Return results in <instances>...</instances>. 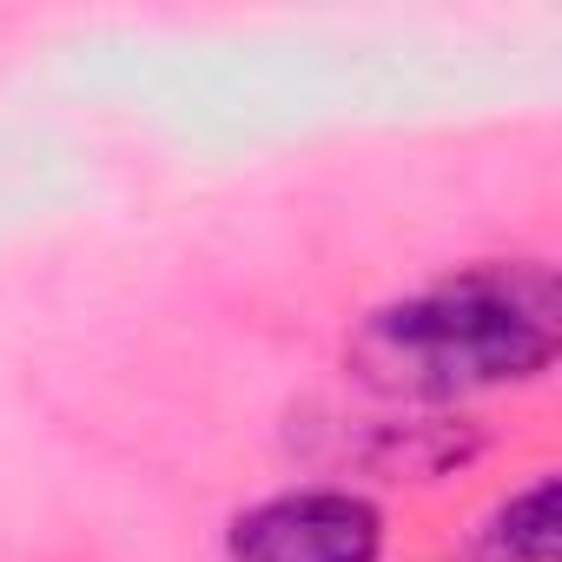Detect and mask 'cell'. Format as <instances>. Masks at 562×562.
I'll use <instances>...</instances> for the list:
<instances>
[{"mask_svg":"<svg viewBox=\"0 0 562 562\" xmlns=\"http://www.w3.org/2000/svg\"><path fill=\"white\" fill-rule=\"evenodd\" d=\"M562 351V292L536 258L463 265L437 285L364 318L351 364L384 397L450 404L503 384H529Z\"/></svg>","mask_w":562,"mask_h":562,"instance_id":"obj_1","label":"cell"},{"mask_svg":"<svg viewBox=\"0 0 562 562\" xmlns=\"http://www.w3.org/2000/svg\"><path fill=\"white\" fill-rule=\"evenodd\" d=\"M384 516L358 490H285L232 522V562H378Z\"/></svg>","mask_w":562,"mask_h":562,"instance_id":"obj_2","label":"cell"},{"mask_svg":"<svg viewBox=\"0 0 562 562\" xmlns=\"http://www.w3.org/2000/svg\"><path fill=\"white\" fill-rule=\"evenodd\" d=\"M483 549L496 562H555L562 549V509H555V476H529L522 490H509V503H496Z\"/></svg>","mask_w":562,"mask_h":562,"instance_id":"obj_3","label":"cell"}]
</instances>
